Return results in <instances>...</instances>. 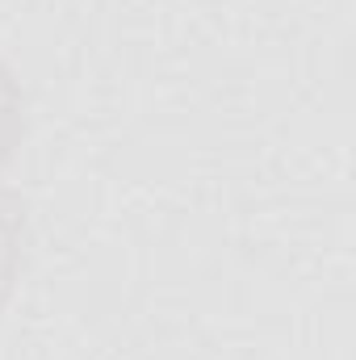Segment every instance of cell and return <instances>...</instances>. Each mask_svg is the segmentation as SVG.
<instances>
[{
    "label": "cell",
    "mask_w": 356,
    "mask_h": 360,
    "mask_svg": "<svg viewBox=\"0 0 356 360\" xmlns=\"http://www.w3.org/2000/svg\"><path fill=\"white\" fill-rule=\"evenodd\" d=\"M21 264H25V205L13 188L0 184V314L17 289Z\"/></svg>",
    "instance_id": "cell-1"
},
{
    "label": "cell",
    "mask_w": 356,
    "mask_h": 360,
    "mask_svg": "<svg viewBox=\"0 0 356 360\" xmlns=\"http://www.w3.org/2000/svg\"><path fill=\"white\" fill-rule=\"evenodd\" d=\"M21 139H25V92L13 68L0 59V168L17 155Z\"/></svg>",
    "instance_id": "cell-2"
}]
</instances>
